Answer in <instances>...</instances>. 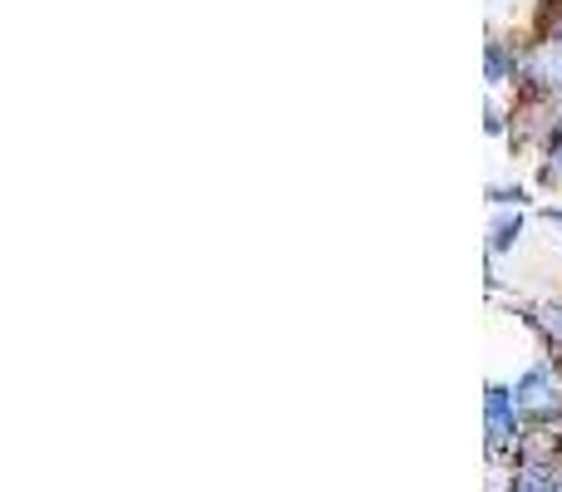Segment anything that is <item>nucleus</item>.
Instances as JSON below:
<instances>
[{
    "label": "nucleus",
    "mask_w": 562,
    "mask_h": 492,
    "mask_svg": "<svg viewBox=\"0 0 562 492\" xmlns=\"http://www.w3.org/2000/svg\"><path fill=\"white\" fill-rule=\"evenodd\" d=\"M484 428H488V458H494V464H508V458L524 454V414H518L514 385H488Z\"/></svg>",
    "instance_id": "1"
},
{
    "label": "nucleus",
    "mask_w": 562,
    "mask_h": 492,
    "mask_svg": "<svg viewBox=\"0 0 562 492\" xmlns=\"http://www.w3.org/2000/svg\"><path fill=\"white\" fill-rule=\"evenodd\" d=\"M514 399H518V414H524V424H553L562 414V375L553 365H533L524 369V375L514 379Z\"/></svg>",
    "instance_id": "2"
},
{
    "label": "nucleus",
    "mask_w": 562,
    "mask_h": 492,
    "mask_svg": "<svg viewBox=\"0 0 562 492\" xmlns=\"http://www.w3.org/2000/svg\"><path fill=\"white\" fill-rule=\"evenodd\" d=\"M504 492H562V483H558L553 468H543V464H524L514 478H508V488H504Z\"/></svg>",
    "instance_id": "3"
},
{
    "label": "nucleus",
    "mask_w": 562,
    "mask_h": 492,
    "mask_svg": "<svg viewBox=\"0 0 562 492\" xmlns=\"http://www.w3.org/2000/svg\"><path fill=\"white\" fill-rule=\"evenodd\" d=\"M514 237H518V217H498V222H494V242H488V247L508 251V247H514Z\"/></svg>",
    "instance_id": "4"
},
{
    "label": "nucleus",
    "mask_w": 562,
    "mask_h": 492,
    "mask_svg": "<svg viewBox=\"0 0 562 492\" xmlns=\"http://www.w3.org/2000/svg\"><path fill=\"white\" fill-rule=\"evenodd\" d=\"M504 69H508L504 45H488V84H504Z\"/></svg>",
    "instance_id": "5"
}]
</instances>
